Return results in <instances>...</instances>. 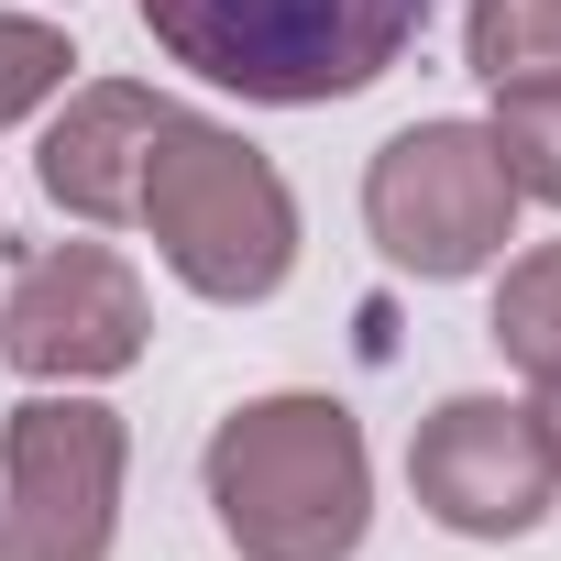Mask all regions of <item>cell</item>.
<instances>
[{
  "label": "cell",
  "instance_id": "6da1fadb",
  "mask_svg": "<svg viewBox=\"0 0 561 561\" xmlns=\"http://www.w3.org/2000/svg\"><path fill=\"white\" fill-rule=\"evenodd\" d=\"M209 517L242 561H353L375 528V451L364 419L320 386L242 397L198 451Z\"/></svg>",
  "mask_w": 561,
  "mask_h": 561
},
{
  "label": "cell",
  "instance_id": "7a4b0ae2",
  "mask_svg": "<svg viewBox=\"0 0 561 561\" xmlns=\"http://www.w3.org/2000/svg\"><path fill=\"white\" fill-rule=\"evenodd\" d=\"M133 12L165 45V67L253 111H331L419 45L430 0H133Z\"/></svg>",
  "mask_w": 561,
  "mask_h": 561
},
{
  "label": "cell",
  "instance_id": "3957f363",
  "mask_svg": "<svg viewBox=\"0 0 561 561\" xmlns=\"http://www.w3.org/2000/svg\"><path fill=\"white\" fill-rule=\"evenodd\" d=\"M133 220L154 231L165 275L209 309H264L298 275V187L275 176V154H253L209 111H165Z\"/></svg>",
  "mask_w": 561,
  "mask_h": 561
},
{
  "label": "cell",
  "instance_id": "277c9868",
  "mask_svg": "<svg viewBox=\"0 0 561 561\" xmlns=\"http://www.w3.org/2000/svg\"><path fill=\"white\" fill-rule=\"evenodd\" d=\"M133 430L89 386H34L0 419V561H111Z\"/></svg>",
  "mask_w": 561,
  "mask_h": 561
},
{
  "label": "cell",
  "instance_id": "5b68a950",
  "mask_svg": "<svg viewBox=\"0 0 561 561\" xmlns=\"http://www.w3.org/2000/svg\"><path fill=\"white\" fill-rule=\"evenodd\" d=\"M364 231L397 275L419 287H462L517 242V187L484 144V122H408L364 165Z\"/></svg>",
  "mask_w": 561,
  "mask_h": 561
},
{
  "label": "cell",
  "instance_id": "8992f818",
  "mask_svg": "<svg viewBox=\"0 0 561 561\" xmlns=\"http://www.w3.org/2000/svg\"><path fill=\"white\" fill-rule=\"evenodd\" d=\"M154 342V298L111 242H23L0 287V364L34 386H111Z\"/></svg>",
  "mask_w": 561,
  "mask_h": 561
},
{
  "label": "cell",
  "instance_id": "52a82bcc",
  "mask_svg": "<svg viewBox=\"0 0 561 561\" xmlns=\"http://www.w3.org/2000/svg\"><path fill=\"white\" fill-rule=\"evenodd\" d=\"M408 495L451 539H528L561 506V462L517 397H440L408 440Z\"/></svg>",
  "mask_w": 561,
  "mask_h": 561
},
{
  "label": "cell",
  "instance_id": "ba28073f",
  "mask_svg": "<svg viewBox=\"0 0 561 561\" xmlns=\"http://www.w3.org/2000/svg\"><path fill=\"white\" fill-rule=\"evenodd\" d=\"M165 111H176V100H154V89H133V78H89V89H67V111H56L45 144H34L45 198H56L67 220H89V231L133 220V198H144V154H154Z\"/></svg>",
  "mask_w": 561,
  "mask_h": 561
},
{
  "label": "cell",
  "instance_id": "9c48e42d",
  "mask_svg": "<svg viewBox=\"0 0 561 561\" xmlns=\"http://www.w3.org/2000/svg\"><path fill=\"white\" fill-rule=\"evenodd\" d=\"M462 67L484 89L561 78V0H462Z\"/></svg>",
  "mask_w": 561,
  "mask_h": 561
},
{
  "label": "cell",
  "instance_id": "30bf717a",
  "mask_svg": "<svg viewBox=\"0 0 561 561\" xmlns=\"http://www.w3.org/2000/svg\"><path fill=\"white\" fill-rule=\"evenodd\" d=\"M484 331H495V353H506L528 386L561 364V242H528V253L495 275V320H484Z\"/></svg>",
  "mask_w": 561,
  "mask_h": 561
},
{
  "label": "cell",
  "instance_id": "8fae6325",
  "mask_svg": "<svg viewBox=\"0 0 561 561\" xmlns=\"http://www.w3.org/2000/svg\"><path fill=\"white\" fill-rule=\"evenodd\" d=\"M484 144H495V165H506L517 198L561 209V78H517V89H495Z\"/></svg>",
  "mask_w": 561,
  "mask_h": 561
},
{
  "label": "cell",
  "instance_id": "7c38bea8",
  "mask_svg": "<svg viewBox=\"0 0 561 561\" xmlns=\"http://www.w3.org/2000/svg\"><path fill=\"white\" fill-rule=\"evenodd\" d=\"M67 34L45 23V12H0V133L12 122H34V111H56L67 100Z\"/></svg>",
  "mask_w": 561,
  "mask_h": 561
},
{
  "label": "cell",
  "instance_id": "4fadbf2b",
  "mask_svg": "<svg viewBox=\"0 0 561 561\" xmlns=\"http://www.w3.org/2000/svg\"><path fill=\"white\" fill-rule=\"evenodd\" d=\"M528 419H539V440H550V462H561V364L539 375V397H528Z\"/></svg>",
  "mask_w": 561,
  "mask_h": 561
}]
</instances>
